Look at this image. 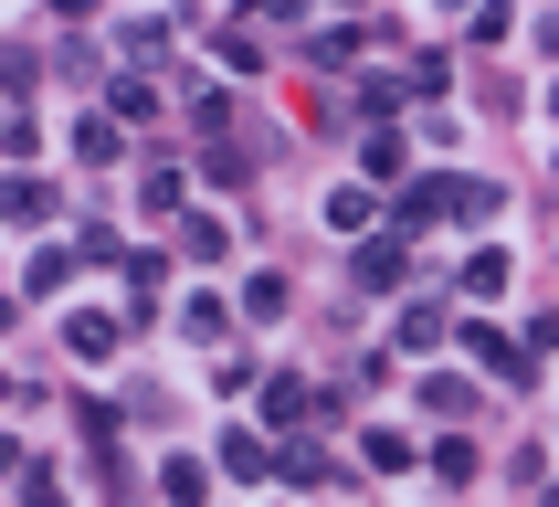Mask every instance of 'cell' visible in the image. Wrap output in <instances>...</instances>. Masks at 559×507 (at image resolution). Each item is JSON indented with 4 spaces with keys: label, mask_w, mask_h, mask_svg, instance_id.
<instances>
[{
    "label": "cell",
    "mask_w": 559,
    "mask_h": 507,
    "mask_svg": "<svg viewBox=\"0 0 559 507\" xmlns=\"http://www.w3.org/2000/svg\"><path fill=\"white\" fill-rule=\"evenodd\" d=\"M74 158H117V127H106V117H74Z\"/></svg>",
    "instance_id": "cell-3"
},
{
    "label": "cell",
    "mask_w": 559,
    "mask_h": 507,
    "mask_svg": "<svg viewBox=\"0 0 559 507\" xmlns=\"http://www.w3.org/2000/svg\"><path fill=\"white\" fill-rule=\"evenodd\" d=\"M63 349H74V359H106V349H117V328H106V317H74V328H63Z\"/></svg>",
    "instance_id": "cell-2"
},
{
    "label": "cell",
    "mask_w": 559,
    "mask_h": 507,
    "mask_svg": "<svg viewBox=\"0 0 559 507\" xmlns=\"http://www.w3.org/2000/svg\"><path fill=\"white\" fill-rule=\"evenodd\" d=\"M53 11H95V0H53Z\"/></svg>",
    "instance_id": "cell-5"
},
{
    "label": "cell",
    "mask_w": 559,
    "mask_h": 507,
    "mask_svg": "<svg viewBox=\"0 0 559 507\" xmlns=\"http://www.w3.org/2000/svg\"><path fill=\"white\" fill-rule=\"evenodd\" d=\"M22 507H63V497H53V475H43V465L22 475Z\"/></svg>",
    "instance_id": "cell-4"
},
{
    "label": "cell",
    "mask_w": 559,
    "mask_h": 507,
    "mask_svg": "<svg viewBox=\"0 0 559 507\" xmlns=\"http://www.w3.org/2000/svg\"><path fill=\"white\" fill-rule=\"evenodd\" d=\"M475 359H486V370H507V380H528V349H507L497 328H475Z\"/></svg>",
    "instance_id": "cell-1"
}]
</instances>
